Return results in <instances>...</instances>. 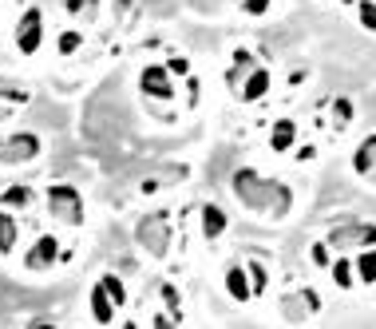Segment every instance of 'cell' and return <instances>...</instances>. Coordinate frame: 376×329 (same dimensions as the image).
<instances>
[{"instance_id":"6da1fadb","label":"cell","mask_w":376,"mask_h":329,"mask_svg":"<svg viewBox=\"0 0 376 329\" xmlns=\"http://www.w3.org/2000/svg\"><path fill=\"white\" fill-rule=\"evenodd\" d=\"M234 194L242 206H250L253 214H269V219H285L293 206V191L278 178H262L253 167H242L234 175Z\"/></svg>"},{"instance_id":"7a4b0ae2","label":"cell","mask_w":376,"mask_h":329,"mask_svg":"<svg viewBox=\"0 0 376 329\" xmlns=\"http://www.w3.org/2000/svg\"><path fill=\"white\" fill-rule=\"evenodd\" d=\"M48 210H52V219L64 222V226H84V199L75 187L68 183H52L48 187Z\"/></svg>"},{"instance_id":"3957f363","label":"cell","mask_w":376,"mask_h":329,"mask_svg":"<svg viewBox=\"0 0 376 329\" xmlns=\"http://www.w3.org/2000/svg\"><path fill=\"white\" fill-rule=\"evenodd\" d=\"M135 242H139L151 258H167V250H170L167 214H147V219H139V226H135Z\"/></svg>"},{"instance_id":"277c9868","label":"cell","mask_w":376,"mask_h":329,"mask_svg":"<svg viewBox=\"0 0 376 329\" xmlns=\"http://www.w3.org/2000/svg\"><path fill=\"white\" fill-rule=\"evenodd\" d=\"M44 44V12L32 4V8H24V16H20V24H16V48L24 56L40 52Z\"/></svg>"},{"instance_id":"5b68a950","label":"cell","mask_w":376,"mask_h":329,"mask_svg":"<svg viewBox=\"0 0 376 329\" xmlns=\"http://www.w3.org/2000/svg\"><path fill=\"white\" fill-rule=\"evenodd\" d=\"M40 155V139L28 135V131H20V135L4 139L0 143V167H12V163H32Z\"/></svg>"},{"instance_id":"8992f818","label":"cell","mask_w":376,"mask_h":329,"mask_svg":"<svg viewBox=\"0 0 376 329\" xmlns=\"http://www.w3.org/2000/svg\"><path fill=\"white\" fill-rule=\"evenodd\" d=\"M139 87H143V96H151V99H174L167 64H147L139 76Z\"/></svg>"},{"instance_id":"52a82bcc","label":"cell","mask_w":376,"mask_h":329,"mask_svg":"<svg viewBox=\"0 0 376 329\" xmlns=\"http://www.w3.org/2000/svg\"><path fill=\"white\" fill-rule=\"evenodd\" d=\"M60 258V238L56 234H40V238H36V246L28 250V270H48V266H52V262Z\"/></svg>"},{"instance_id":"ba28073f","label":"cell","mask_w":376,"mask_h":329,"mask_svg":"<svg viewBox=\"0 0 376 329\" xmlns=\"http://www.w3.org/2000/svg\"><path fill=\"white\" fill-rule=\"evenodd\" d=\"M190 175V167L186 163H170V167H163L159 175H151V178H143L139 183V191L143 194H151V191H163V187H174V183H182V178Z\"/></svg>"},{"instance_id":"9c48e42d","label":"cell","mask_w":376,"mask_h":329,"mask_svg":"<svg viewBox=\"0 0 376 329\" xmlns=\"http://www.w3.org/2000/svg\"><path fill=\"white\" fill-rule=\"evenodd\" d=\"M265 92H269V68H262V64H258V68H253L250 76L242 80V87H238V96L246 99V103H253V99H262Z\"/></svg>"},{"instance_id":"30bf717a","label":"cell","mask_w":376,"mask_h":329,"mask_svg":"<svg viewBox=\"0 0 376 329\" xmlns=\"http://www.w3.org/2000/svg\"><path fill=\"white\" fill-rule=\"evenodd\" d=\"M226 294H230L234 302H250L253 298L250 278H246V266H230V270H226Z\"/></svg>"},{"instance_id":"8fae6325","label":"cell","mask_w":376,"mask_h":329,"mask_svg":"<svg viewBox=\"0 0 376 329\" xmlns=\"http://www.w3.org/2000/svg\"><path fill=\"white\" fill-rule=\"evenodd\" d=\"M364 230H368V222H348V226H337L333 238H329V246H337V250L357 246V242H364Z\"/></svg>"},{"instance_id":"7c38bea8","label":"cell","mask_w":376,"mask_h":329,"mask_svg":"<svg viewBox=\"0 0 376 329\" xmlns=\"http://www.w3.org/2000/svg\"><path fill=\"white\" fill-rule=\"evenodd\" d=\"M202 234H206L210 242H218V238L226 234V214H222V206H214V203L202 206Z\"/></svg>"},{"instance_id":"4fadbf2b","label":"cell","mask_w":376,"mask_h":329,"mask_svg":"<svg viewBox=\"0 0 376 329\" xmlns=\"http://www.w3.org/2000/svg\"><path fill=\"white\" fill-rule=\"evenodd\" d=\"M258 68V60H253V52H246V48H238L234 52V68H230V76H226V83H230V87H242V80H246V76H250V71Z\"/></svg>"},{"instance_id":"5bb4252c","label":"cell","mask_w":376,"mask_h":329,"mask_svg":"<svg viewBox=\"0 0 376 329\" xmlns=\"http://www.w3.org/2000/svg\"><path fill=\"white\" fill-rule=\"evenodd\" d=\"M91 314H96V326H111L115 302L107 298V289L103 286H91Z\"/></svg>"},{"instance_id":"9a60e30c","label":"cell","mask_w":376,"mask_h":329,"mask_svg":"<svg viewBox=\"0 0 376 329\" xmlns=\"http://www.w3.org/2000/svg\"><path fill=\"white\" fill-rule=\"evenodd\" d=\"M293 143H297V124L293 119H281V124H274V135H269V147L274 151H289Z\"/></svg>"},{"instance_id":"2e32d148","label":"cell","mask_w":376,"mask_h":329,"mask_svg":"<svg viewBox=\"0 0 376 329\" xmlns=\"http://www.w3.org/2000/svg\"><path fill=\"white\" fill-rule=\"evenodd\" d=\"M373 163H376V139L368 135L361 147H357V155H352V171H357V175H373Z\"/></svg>"},{"instance_id":"e0dca14e","label":"cell","mask_w":376,"mask_h":329,"mask_svg":"<svg viewBox=\"0 0 376 329\" xmlns=\"http://www.w3.org/2000/svg\"><path fill=\"white\" fill-rule=\"evenodd\" d=\"M16 234H20L16 219L8 214V210H0V254H12L16 250Z\"/></svg>"},{"instance_id":"ac0fdd59","label":"cell","mask_w":376,"mask_h":329,"mask_svg":"<svg viewBox=\"0 0 376 329\" xmlns=\"http://www.w3.org/2000/svg\"><path fill=\"white\" fill-rule=\"evenodd\" d=\"M357 278H361L364 286H373V282H376V250L373 246L357 258Z\"/></svg>"},{"instance_id":"d6986e66","label":"cell","mask_w":376,"mask_h":329,"mask_svg":"<svg viewBox=\"0 0 376 329\" xmlns=\"http://www.w3.org/2000/svg\"><path fill=\"white\" fill-rule=\"evenodd\" d=\"M99 286L107 289V298H111L115 305L127 302V286H123V278H119V274H103V278H99Z\"/></svg>"},{"instance_id":"ffe728a7","label":"cell","mask_w":376,"mask_h":329,"mask_svg":"<svg viewBox=\"0 0 376 329\" xmlns=\"http://www.w3.org/2000/svg\"><path fill=\"white\" fill-rule=\"evenodd\" d=\"M0 206H32V187H8L0 194Z\"/></svg>"},{"instance_id":"44dd1931","label":"cell","mask_w":376,"mask_h":329,"mask_svg":"<svg viewBox=\"0 0 376 329\" xmlns=\"http://www.w3.org/2000/svg\"><path fill=\"white\" fill-rule=\"evenodd\" d=\"M246 278H250V289H253V298H258V294H265V282H269V274H265V266L258 258L250 262V266H246Z\"/></svg>"},{"instance_id":"7402d4cb","label":"cell","mask_w":376,"mask_h":329,"mask_svg":"<svg viewBox=\"0 0 376 329\" xmlns=\"http://www.w3.org/2000/svg\"><path fill=\"white\" fill-rule=\"evenodd\" d=\"M281 314L289 317V321H305V302H301V294H289V298H281Z\"/></svg>"},{"instance_id":"603a6c76","label":"cell","mask_w":376,"mask_h":329,"mask_svg":"<svg viewBox=\"0 0 376 329\" xmlns=\"http://www.w3.org/2000/svg\"><path fill=\"white\" fill-rule=\"evenodd\" d=\"M333 282L341 289H348L352 282H357V274H352V262H348V258H337L333 262Z\"/></svg>"},{"instance_id":"cb8c5ba5","label":"cell","mask_w":376,"mask_h":329,"mask_svg":"<svg viewBox=\"0 0 376 329\" xmlns=\"http://www.w3.org/2000/svg\"><path fill=\"white\" fill-rule=\"evenodd\" d=\"M80 44H84V36H80V32H60L56 48H60V56H71V52H80Z\"/></svg>"},{"instance_id":"d4e9b609","label":"cell","mask_w":376,"mask_h":329,"mask_svg":"<svg viewBox=\"0 0 376 329\" xmlns=\"http://www.w3.org/2000/svg\"><path fill=\"white\" fill-rule=\"evenodd\" d=\"M163 302L170 305V317H174V321H182V310H179V294H174V286H170V282H163Z\"/></svg>"},{"instance_id":"484cf974","label":"cell","mask_w":376,"mask_h":329,"mask_svg":"<svg viewBox=\"0 0 376 329\" xmlns=\"http://www.w3.org/2000/svg\"><path fill=\"white\" fill-rule=\"evenodd\" d=\"M0 96H4V99H12V103H28L32 92H24V87H12V83H0Z\"/></svg>"},{"instance_id":"4316f807","label":"cell","mask_w":376,"mask_h":329,"mask_svg":"<svg viewBox=\"0 0 376 329\" xmlns=\"http://www.w3.org/2000/svg\"><path fill=\"white\" fill-rule=\"evenodd\" d=\"M357 4H361V24L373 32L376 28V0H357Z\"/></svg>"},{"instance_id":"83f0119b","label":"cell","mask_w":376,"mask_h":329,"mask_svg":"<svg viewBox=\"0 0 376 329\" xmlns=\"http://www.w3.org/2000/svg\"><path fill=\"white\" fill-rule=\"evenodd\" d=\"M167 71H170V76H190V64H186L182 56H170V60H167Z\"/></svg>"},{"instance_id":"f1b7e54d","label":"cell","mask_w":376,"mask_h":329,"mask_svg":"<svg viewBox=\"0 0 376 329\" xmlns=\"http://www.w3.org/2000/svg\"><path fill=\"white\" fill-rule=\"evenodd\" d=\"M309 258H313V266H329V262H333V258H329V246H325V242H317V246L309 250Z\"/></svg>"},{"instance_id":"f546056e","label":"cell","mask_w":376,"mask_h":329,"mask_svg":"<svg viewBox=\"0 0 376 329\" xmlns=\"http://www.w3.org/2000/svg\"><path fill=\"white\" fill-rule=\"evenodd\" d=\"M333 111H337V124L352 119V103H348V99H333Z\"/></svg>"},{"instance_id":"4dcf8cb0","label":"cell","mask_w":376,"mask_h":329,"mask_svg":"<svg viewBox=\"0 0 376 329\" xmlns=\"http://www.w3.org/2000/svg\"><path fill=\"white\" fill-rule=\"evenodd\" d=\"M297 294H301V302H305L309 314H317V310H321V298L313 294V289H297Z\"/></svg>"},{"instance_id":"1f68e13d","label":"cell","mask_w":376,"mask_h":329,"mask_svg":"<svg viewBox=\"0 0 376 329\" xmlns=\"http://www.w3.org/2000/svg\"><path fill=\"white\" fill-rule=\"evenodd\" d=\"M269 4H274V0H246L242 8H246V12H250V16H262L265 8H269Z\"/></svg>"},{"instance_id":"d6a6232c","label":"cell","mask_w":376,"mask_h":329,"mask_svg":"<svg viewBox=\"0 0 376 329\" xmlns=\"http://www.w3.org/2000/svg\"><path fill=\"white\" fill-rule=\"evenodd\" d=\"M87 4H96V0H64V8H68L71 16H80V12H87Z\"/></svg>"},{"instance_id":"836d02e7","label":"cell","mask_w":376,"mask_h":329,"mask_svg":"<svg viewBox=\"0 0 376 329\" xmlns=\"http://www.w3.org/2000/svg\"><path fill=\"white\" fill-rule=\"evenodd\" d=\"M0 119H4V108H0Z\"/></svg>"},{"instance_id":"e575fe53","label":"cell","mask_w":376,"mask_h":329,"mask_svg":"<svg viewBox=\"0 0 376 329\" xmlns=\"http://www.w3.org/2000/svg\"><path fill=\"white\" fill-rule=\"evenodd\" d=\"M345 4H352V0H345Z\"/></svg>"}]
</instances>
